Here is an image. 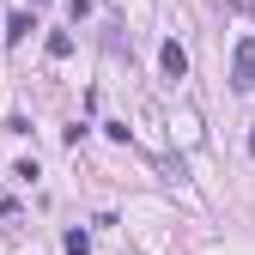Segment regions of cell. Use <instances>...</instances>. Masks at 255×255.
Wrapping results in <instances>:
<instances>
[{
	"instance_id": "6da1fadb",
	"label": "cell",
	"mask_w": 255,
	"mask_h": 255,
	"mask_svg": "<svg viewBox=\"0 0 255 255\" xmlns=\"http://www.w3.org/2000/svg\"><path fill=\"white\" fill-rule=\"evenodd\" d=\"M231 91H255V37H237L231 49Z\"/></svg>"
},
{
	"instance_id": "7a4b0ae2",
	"label": "cell",
	"mask_w": 255,
	"mask_h": 255,
	"mask_svg": "<svg viewBox=\"0 0 255 255\" xmlns=\"http://www.w3.org/2000/svg\"><path fill=\"white\" fill-rule=\"evenodd\" d=\"M158 67H164V79H188V49L170 37L164 49H158Z\"/></svg>"
},
{
	"instance_id": "3957f363",
	"label": "cell",
	"mask_w": 255,
	"mask_h": 255,
	"mask_svg": "<svg viewBox=\"0 0 255 255\" xmlns=\"http://www.w3.org/2000/svg\"><path fill=\"white\" fill-rule=\"evenodd\" d=\"M30 30H37V18H30V12H12V18H6V30H0V43H6V49H18Z\"/></svg>"
},
{
	"instance_id": "277c9868",
	"label": "cell",
	"mask_w": 255,
	"mask_h": 255,
	"mask_svg": "<svg viewBox=\"0 0 255 255\" xmlns=\"http://www.w3.org/2000/svg\"><path fill=\"white\" fill-rule=\"evenodd\" d=\"M73 55V30H49V61H67Z\"/></svg>"
},
{
	"instance_id": "5b68a950",
	"label": "cell",
	"mask_w": 255,
	"mask_h": 255,
	"mask_svg": "<svg viewBox=\"0 0 255 255\" xmlns=\"http://www.w3.org/2000/svg\"><path fill=\"white\" fill-rule=\"evenodd\" d=\"M61 249H67V255H91V231H67Z\"/></svg>"
},
{
	"instance_id": "8992f818",
	"label": "cell",
	"mask_w": 255,
	"mask_h": 255,
	"mask_svg": "<svg viewBox=\"0 0 255 255\" xmlns=\"http://www.w3.org/2000/svg\"><path fill=\"white\" fill-rule=\"evenodd\" d=\"M91 6H98V0H67V18H73V24H79V18H85V12H91Z\"/></svg>"
},
{
	"instance_id": "52a82bcc",
	"label": "cell",
	"mask_w": 255,
	"mask_h": 255,
	"mask_svg": "<svg viewBox=\"0 0 255 255\" xmlns=\"http://www.w3.org/2000/svg\"><path fill=\"white\" fill-rule=\"evenodd\" d=\"M249 152H255V134H249Z\"/></svg>"
},
{
	"instance_id": "ba28073f",
	"label": "cell",
	"mask_w": 255,
	"mask_h": 255,
	"mask_svg": "<svg viewBox=\"0 0 255 255\" xmlns=\"http://www.w3.org/2000/svg\"><path fill=\"white\" fill-rule=\"evenodd\" d=\"M30 6H43V0H30Z\"/></svg>"
}]
</instances>
